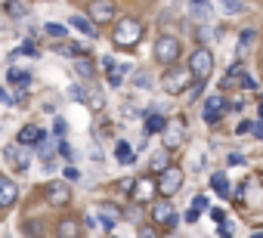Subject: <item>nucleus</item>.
I'll list each match as a JSON object with an SVG mask.
<instances>
[{"instance_id": "nucleus-47", "label": "nucleus", "mask_w": 263, "mask_h": 238, "mask_svg": "<svg viewBox=\"0 0 263 238\" xmlns=\"http://www.w3.org/2000/svg\"><path fill=\"white\" fill-rule=\"evenodd\" d=\"M211 216H214V220H220V223H223V210H220V207H211Z\"/></svg>"}, {"instance_id": "nucleus-3", "label": "nucleus", "mask_w": 263, "mask_h": 238, "mask_svg": "<svg viewBox=\"0 0 263 238\" xmlns=\"http://www.w3.org/2000/svg\"><path fill=\"white\" fill-rule=\"evenodd\" d=\"M189 71H192V77L195 81H208L211 77V71H214V53L208 50V47H198L192 56H189Z\"/></svg>"}, {"instance_id": "nucleus-15", "label": "nucleus", "mask_w": 263, "mask_h": 238, "mask_svg": "<svg viewBox=\"0 0 263 238\" xmlns=\"http://www.w3.org/2000/svg\"><path fill=\"white\" fill-rule=\"evenodd\" d=\"M56 238H81V220H74V216L59 220V226H56Z\"/></svg>"}, {"instance_id": "nucleus-26", "label": "nucleus", "mask_w": 263, "mask_h": 238, "mask_svg": "<svg viewBox=\"0 0 263 238\" xmlns=\"http://www.w3.org/2000/svg\"><path fill=\"white\" fill-rule=\"evenodd\" d=\"M223 4V10L229 13V16H241V13H248V4H241V0H220Z\"/></svg>"}, {"instance_id": "nucleus-25", "label": "nucleus", "mask_w": 263, "mask_h": 238, "mask_svg": "<svg viewBox=\"0 0 263 238\" xmlns=\"http://www.w3.org/2000/svg\"><path fill=\"white\" fill-rule=\"evenodd\" d=\"M74 71H78L81 77H87V81H93V77H96V68H93V65H90V59H84V56H81V59H74Z\"/></svg>"}, {"instance_id": "nucleus-33", "label": "nucleus", "mask_w": 263, "mask_h": 238, "mask_svg": "<svg viewBox=\"0 0 263 238\" xmlns=\"http://www.w3.org/2000/svg\"><path fill=\"white\" fill-rule=\"evenodd\" d=\"M56 149H59V155L65 158V161H74V152H71V146L62 140V143H56Z\"/></svg>"}, {"instance_id": "nucleus-7", "label": "nucleus", "mask_w": 263, "mask_h": 238, "mask_svg": "<svg viewBox=\"0 0 263 238\" xmlns=\"http://www.w3.org/2000/svg\"><path fill=\"white\" fill-rule=\"evenodd\" d=\"M183 136H186V121H183V117L167 121V127H164V149L171 152V149L183 146Z\"/></svg>"}, {"instance_id": "nucleus-12", "label": "nucleus", "mask_w": 263, "mask_h": 238, "mask_svg": "<svg viewBox=\"0 0 263 238\" xmlns=\"http://www.w3.org/2000/svg\"><path fill=\"white\" fill-rule=\"evenodd\" d=\"M152 220H155L158 226H164V229H174V226H177V213H174L171 201H158L155 210H152Z\"/></svg>"}, {"instance_id": "nucleus-19", "label": "nucleus", "mask_w": 263, "mask_h": 238, "mask_svg": "<svg viewBox=\"0 0 263 238\" xmlns=\"http://www.w3.org/2000/svg\"><path fill=\"white\" fill-rule=\"evenodd\" d=\"M74 31H81L84 37H99V31H96V22H90V19H84V16H71V22H68Z\"/></svg>"}, {"instance_id": "nucleus-2", "label": "nucleus", "mask_w": 263, "mask_h": 238, "mask_svg": "<svg viewBox=\"0 0 263 238\" xmlns=\"http://www.w3.org/2000/svg\"><path fill=\"white\" fill-rule=\"evenodd\" d=\"M115 44L118 47H134V44H140V37H143V25L134 19V16H127V19H121L118 25H115Z\"/></svg>"}, {"instance_id": "nucleus-34", "label": "nucleus", "mask_w": 263, "mask_h": 238, "mask_svg": "<svg viewBox=\"0 0 263 238\" xmlns=\"http://www.w3.org/2000/svg\"><path fill=\"white\" fill-rule=\"evenodd\" d=\"M25 232H28V238H41L44 235V226L41 223H25Z\"/></svg>"}, {"instance_id": "nucleus-11", "label": "nucleus", "mask_w": 263, "mask_h": 238, "mask_svg": "<svg viewBox=\"0 0 263 238\" xmlns=\"http://www.w3.org/2000/svg\"><path fill=\"white\" fill-rule=\"evenodd\" d=\"M47 143V130H41L37 124H25L19 130V146H44Z\"/></svg>"}, {"instance_id": "nucleus-22", "label": "nucleus", "mask_w": 263, "mask_h": 238, "mask_svg": "<svg viewBox=\"0 0 263 238\" xmlns=\"http://www.w3.org/2000/svg\"><path fill=\"white\" fill-rule=\"evenodd\" d=\"M211 186H214V192L220 198H229V180H226V173H211Z\"/></svg>"}, {"instance_id": "nucleus-38", "label": "nucleus", "mask_w": 263, "mask_h": 238, "mask_svg": "<svg viewBox=\"0 0 263 238\" xmlns=\"http://www.w3.org/2000/svg\"><path fill=\"white\" fill-rule=\"evenodd\" d=\"M229 164H232V167H241V164H248V161H245L241 152H232V155H229Z\"/></svg>"}, {"instance_id": "nucleus-5", "label": "nucleus", "mask_w": 263, "mask_h": 238, "mask_svg": "<svg viewBox=\"0 0 263 238\" xmlns=\"http://www.w3.org/2000/svg\"><path fill=\"white\" fill-rule=\"evenodd\" d=\"M4 161H7L16 173H28V170H31V155H28L19 143H16V146H13V143L4 146Z\"/></svg>"}, {"instance_id": "nucleus-41", "label": "nucleus", "mask_w": 263, "mask_h": 238, "mask_svg": "<svg viewBox=\"0 0 263 238\" xmlns=\"http://www.w3.org/2000/svg\"><path fill=\"white\" fill-rule=\"evenodd\" d=\"M238 41H241V47H248V44L254 41V31H251V28H248V31H241V34H238Z\"/></svg>"}, {"instance_id": "nucleus-1", "label": "nucleus", "mask_w": 263, "mask_h": 238, "mask_svg": "<svg viewBox=\"0 0 263 238\" xmlns=\"http://www.w3.org/2000/svg\"><path fill=\"white\" fill-rule=\"evenodd\" d=\"M195 77H192V71H189V65H171L164 74H161V87L171 93V96H177V93H183L189 84H192Z\"/></svg>"}, {"instance_id": "nucleus-4", "label": "nucleus", "mask_w": 263, "mask_h": 238, "mask_svg": "<svg viewBox=\"0 0 263 238\" xmlns=\"http://www.w3.org/2000/svg\"><path fill=\"white\" fill-rule=\"evenodd\" d=\"M155 59L164 62V65H174V62L180 59V41H177L174 34H161V37L155 41Z\"/></svg>"}, {"instance_id": "nucleus-13", "label": "nucleus", "mask_w": 263, "mask_h": 238, "mask_svg": "<svg viewBox=\"0 0 263 238\" xmlns=\"http://www.w3.org/2000/svg\"><path fill=\"white\" fill-rule=\"evenodd\" d=\"M47 201H50L53 207H62V204L71 201V189H68L65 183H50V186H47Z\"/></svg>"}, {"instance_id": "nucleus-17", "label": "nucleus", "mask_w": 263, "mask_h": 238, "mask_svg": "<svg viewBox=\"0 0 263 238\" xmlns=\"http://www.w3.org/2000/svg\"><path fill=\"white\" fill-rule=\"evenodd\" d=\"M16 198H19L16 183H13V180H7V176H0V207H10Z\"/></svg>"}, {"instance_id": "nucleus-50", "label": "nucleus", "mask_w": 263, "mask_h": 238, "mask_svg": "<svg viewBox=\"0 0 263 238\" xmlns=\"http://www.w3.org/2000/svg\"><path fill=\"white\" fill-rule=\"evenodd\" d=\"M251 238H263V232H254V235H251Z\"/></svg>"}, {"instance_id": "nucleus-29", "label": "nucleus", "mask_w": 263, "mask_h": 238, "mask_svg": "<svg viewBox=\"0 0 263 238\" xmlns=\"http://www.w3.org/2000/svg\"><path fill=\"white\" fill-rule=\"evenodd\" d=\"M68 96H71L74 102H84V105H87V90H84L81 84H71V87H68Z\"/></svg>"}, {"instance_id": "nucleus-40", "label": "nucleus", "mask_w": 263, "mask_h": 238, "mask_svg": "<svg viewBox=\"0 0 263 238\" xmlns=\"http://www.w3.org/2000/svg\"><path fill=\"white\" fill-rule=\"evenodd\" d=\"M124 220H130V223H140V220H143V213H140L137 207H130V210L124 213Z\"/></svg>"}, {"instance_id": "nucleus-49", "label": "nucleus", "mask_w": 263, "mask_h": 238, "mask_svg": "<svg viewBox=\"0 0 263 238\" xmlns=\"http://www.w3.org/2000/svg\"><path fill=\"white\" fill-rule=\"evenodd\" d=\"M257 111H260V121H263V96H260V102H257Z\"/></svg>"}, {"instance_id": "nucleus-30", "label": "nucleus", "mask_w": 263, "mask_h": 238, "mask_svg": "<svg viewBox=\"0 0 263 238\" xmlns=\"http://www.w3.org/2000/svg\"><path fill=\"white\" fill-rule=\"evenodd\" d=\"M47 34H53V37H68V28L59 25V22H50V25H47Z\"/></svg>"}, {"instance_id": "nucleus-20", "label": "nucleus", "mask_w": 263, "mask_h": 238, "mask_svg": "<svg viewBox=\"0 0 263 238\" xmlns=\"http://www.w3.org/2000/svg\"><path fill=\"white\" fill-rule=\"evenodd\" d=\"M115 161H121V164H134V161H137V152L130 149L124 140H118V143H115Z\"/></svg>"}, {"instance_id": "nucleus-27", "label": "nucleus", "mask_w": 263, "mask_h": 238, "mask_svg": "<svg viewBox=\"0 0 263 238\" xmlns=\"http://www.w3.org/2000/svg\"><path fill=\"white\" fill-rule=\"evenodd\" d=\"M223 108H226V102H223L220 93H214V96L204 99V111H223Z\"/></svg>"}, {"instance_id": "nucleus-45", "label": "nucleus", "mask_w": 263, "mask_h": 238, "mask_svg": "<svg viewBox=\"0 0 263 238\" xmlns=\"http://www.w3.org/2000/svg\"><path fill=\"white\" fill-rule=\"evenodd\" d=\"M251 130H254V124H248V121L238 124V133H251Z\"/></svg>"}, {"instance_id": "nucleus-42", "label": "nucleus", "mask_w": 263, "mask_h": 238, "mask_svg": "<svg viewBox=\"0 0 263 238\" xmlns=\"http://www.w3.org/2000/svg\"><path fill=\"white\" fill-rule=\"evenodd\" d=\"M137 238H158V235H155V229H149V226H143V229H140V235H137Z\"/></svg>"}, {"instance_id": "nucleus-46", "label": "nucleus", "mask_w": 263, "mask_h": 238, "mask_svg": "<svg viewBox=\"0 0 263 238\" xmlns=\"http://www.w3.org/2000/svg\"><path fill=\"white\" fill-rule=\"evenodd\" d=\"M78 176H81V173H78L74 167H65V180H78Z\"/></svg>"}, {"instance_id": "nucleus-43", "label": "nucleus", "mask_w": 263, "mask_h": 238, "mask_svg": "<svg viewBox=\"0 0 263 238\" xmlns=\"http://www.w3.org/2000/svg\"><path fill=\"white\" fill-rule=\"evenodd\" d=\"M198 216H201V210H195V207H192V210H186V223H195Z\"/></svg>"}, {"instance_id": "nucleus-21", "label": "nucleus", "mask_w": 263, "mask_h": 238, "mask_svg": "<svg viewBox=\"0 0 263 238\" xmlns=\"http://www.w3.org/2000/svg\"><path fill=\"white\" fill-rule=\"evenodd\" d=\"M171 167V158H167V149H158L152 155V173H164Z\"/></svg>"}, {"instance_id": "nucleus-48", "label": "nucleus", "mask_w": 263, "mask_h": 238, "mask_svg": "<svg viewBox=\"0 0 263 238\" xmlns=\"http://www.w3.org/2000/svg\"><path fill=\"white\" fill-rule=\"evenodd\" d=\"M251 133H254L257 140H263V124H254V130H251Z\"/></svg>"}, {"instance_id": "nucleus-35", "label": "nucleus", "mask_w": 263, "mask_h": 238, "mask_svg": "<svg viewBox=\"0 0 263 238\" xmlns=\"http://www.w3.org/2000/svg\"><path fill=\"white\" fill-rule=\"evenodd\" d=\"M16 53H25V56H41V50H37V47H34L31 41H28V44H22V47H19Z\"/></svg>"}, {"instance_id": "nucleus-44", "label": "nucleus", "mask_w": 263, "mask_h": 238, "mask_svg": "<svg viewBox=\"0 0 263 238\" xmlns=\"http://www.w3.org/2000/svg\"><path fill=\"white\" fill-rule=\"evenodd\" d=\"M0 102H4V105H13V96H10L4 87H0Z\"/></svg>"}, {"instance_id": "nucleus-36", "label": "nucleus", "mask_w": 263, "mask_h": 238, "mask_svg": "<svg viewBox=\"0 0 263 238\" xmlns=\"http://www.w3.org/2000/svg\"><path fill=\"white\" fill-rule=\"evenodd\" d=\"M201 117H204V124H217L223 117V111H201Z\"/></svg>"}, {"instance_id": "nucleus-16", "label": "nucleus", "mask_w": 263, "mask_h": 238, "mask_svg": "<svg viewBox=\"0 0 263 238\" xmlns=\"http://www.w3.org/2000/svg\"><path fill=\"white\" fill-rule=\"evenodd\" d=\"M7 81H10L13 87H19V90H28V87H31V71L10 65V68H7Z\"/></svg>"}, {"instance_id": "nucleus-8", "label": "nucleus", "mask_w": 263, "mask_h": 238, "mask_svg": "<svg viewBox=\"0 0 263 238\" xmlns=\"http://www.w3.org/2000/svg\"><path fill=\"white\" fill-rule=\"evenodd\" d=\"M180 186H183V170H180V167H167V170L161 173V183H158V192L171 198L174 192H180Z\"/></svg>"}, {"instance_id": "nucleus-37", "label": "nucleus", "mask_w": 263, "mask_h": 238, "mask_svg": "<svg viewBox=\"0 0 263 238\" xmlns=\"http://www.w3.org/2000/svg\"><path fill=\"white\" fill-rule=\"evenodd\" d=\"M201 90H204V84H201V81H195V84H192V90H189V96H186V99H189V102H192V99H198V96H201Z\"/></svg>"}, {"instance_id": "nucleus-10", "label": "nucleus", "mask_w": 263, "mask_h": 238, "mask_svg": "<svg viewBox=\"0 0 263 238\" xmlns=\"http://www.w3.org/2000/svg\"><path fill=\"white\" fill-rule=\"evenodd\" d=\"M232 84H241L245 90H257V84H254V77L241 68V65H232L229 71H226V77H223V87H232Z\"/></svg>"}, {"instance_id": "nucleus-14", "label": "nucleus", "mask_w": 263, "mask_h": 238, "mask_svg": "<svg viewBox=\"0 0 263 238\" xmlns=\"http://www.w3.org/2000/svg\"><path fill=\"white\" fill-rule=\"evenodd\" d=\"M96 213H99V223H102V229H105V232H111V229L118 226V220H121L115 204H99V207H96Z\"/></svg>"}, {"instance_id": "nucleus-39", "label": "nucleus", "mask_w": 263, "mask_h": 238, "mask_svg": "<svg viewBox=\"0 0 263 238\" xmlns=\"http://www.w3.org/2000/svg\"><path fill=\"white\" fill-rule=\"evenodd\" d=\"M208 204H211V201H208L204 195H195V201H192V207H195V210H208Z\"/></svg>"}, {"instance_id": "nucleus-9", "label": "nucleus", "mask_w": 263, "mask_h": 238, "mask_svg": "<svg viewBox=\"0 0 263 238\" xmlns=\"http://www.w3.org/2000/svg\"><path fill=\"white\" fill-rule=\"evenodd\" d=\"M130 192H134V201H137V204H146V201H152V198H155L158 183H155L152 176H143V180H137V183H134V189H130Z\"/></svg>"}, {"instance_id": "nucleus-18", "label": "nucleus", "mask_w": 263, "mask_h": 238, "mask_svg": "<svg viewBox=\"0 0 263 238\" xmlns=\"http://www.w3.org/2000/svg\"><path fill=\"white\" fill-rule=\"evenodd\" d=\"M164 127H167V121L161 117V111L149 108V111H146V133H149V136H152V133H164Z\"/></svg>"}, {"instance_id": "nucleus-31", "label": "nucleus", "mask_w": 263, "mask_h": 238, "mask_svg": "<svg viewBox=\"0 0 263 238\" xmlns=\"http://www.w3.org/2000/svg\"><path fill=\"white\" fill-rule=\"evenodd\" d=\"M152 84V77L146 74V71H134V87H140V90H146Z\"/></svg>"}, {"instance_id": "nucleus-28", "label": "nucleus", "mask_w": 263, "mask_h": 238, "mask_svg": "<svg viewBox=\"0 0 263 238\" xmlns=\"http://www.w3.org/2000/svg\"><path fill=\"white\" fill-rule=\"evenodd\" d=\"M53 136H56V143H62L68 136V124L62 121V117H53Z\"/></svg>"}, {"instance_id": "nucleus-51", "label": "nucleus", "mask_w": 263, "mask_h": 238, "mask_svg": "<svg viewBox=\"0 0 263 238\" xmlns=\"http://www.w3.org/2000/svg\"><path fill=\"white\" fill-rule=\"evenodd\" d=\"M192 4H195V7H198V4H208V0H192Z\"/></svg>"}, {"instance_id": "nucleus-23", "label": "nucleus", "mask_w": 263, "mask_h": 238, "mask_svg": "<svg viewBox=\"0 0 263 238\" xmlns=\"http://www.w3.org/2000/svg\"><path fill=\"white\" fill-rule=\"evenodd\" d=\"M87 105H90L93 111H102V108H105V99H102L99 87H87Z\"/></svg>"}, {"instance_id": "nucleus-6", "label": "nucleus", "mask_w": 263, "mask_h": 238, "mask_svg": "<svg viewBox=\"0 0 263 238\" xmlns=\"http://www.w3.org/2000/svg\"><path fill=\"white\" fill-rule=\"evenodd\" d=\"M87 19L96 22V25H105L115 19V4L111 0H93V4L87 7Z\"/></svg>"}, {"instance_id": "nucleus-32", "label": "nucleus", "mask_w": 263, "mask_h": 238, "mask_svg": "<svg viewBox=\"0 0 263 238\" xmlns=\"http://www.w3.org/2000/svg\"><path fill=\"white\" fill-rule=\"evenodd\" d=\"M118 65H121V62H118L115 56H102V68H105V74H115Z\"/></svg>"}, {"instance_id": "nucleus-52", "label": "nucleus", "mask_w": 263, "mask_h": 238, "mask_svg": "<svg viewBox=\"0 0 263 238\" xmlns=\"http://www.w3.org/2000/svg\"><path fill=\"white\" fill-rule=\"evenodd\" d=\"M4 238H10V235H4Z\"/></svg>"}, {"instance_id": "nucleus-24", "label": "nucleus", "mask_w": 263, "mask_h": 238, "mask_svg": "<svg viewBox=\"0 0 263 238\" xmlns=\"http://www.w3.org/2000/svg\"><path fill=\"white\" fill-rule=\"evenodd\" d=\"M7 16H13V19H25L28 16V7L22 4V0H7Z\"/></svg>"}]
</instances>
